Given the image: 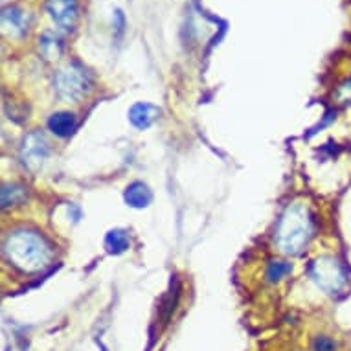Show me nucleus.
Segmentation results:
<instances>
[{"instance_id": "nucleus-5", "label": "nucleus", "mask_w": 351, "mask_h": 351, "mask_svg": "<svg viewBox=\"0 0 351 351\" xmlns=\"http://www.w3.org/2000/svg\"><path fill=\"white\" fill-rule=\"evenodd\" d=\"M50 153H52L50 142L40 131H34L24 136L23 145H21V160L29 171H39L48 160Z\"/></svg>"}, {"instance_id": "nucleus-6", "label": "nucleus", "mask_w": 351, "mask_h": 351, "mask_svg": "<svg viewBox=\"0 0 351 351\" xmlns=\"http://www.w3.org/2000/svg\"><path fill=\"white\" fill-rule=\"evenodd\" d=\"M47 12L53 23L64 32H72L75 28L80 15L77 0H48Z\"/></svg>"}, {"instance_id": "nucleus-10", "label": "nucleus", "mask_w": 351, "mask_h": 351, "mask_svg": "<svg viewBox=\"0 0 351 351\" xmlns=\"http://www.w3.org/2000/svg\"><path fill=\"white\" fill-rule=\"evenodd\" d=\"M123 199H125L127 206L142 210V208L149 206L151 201H153V193H151L149 186L136 180L133 184L127 186L125 193H123Z\"/></svg>"}, {"instance_id": "nucleus-1", "label": "nucleus", "mask_w": 351, "mask_h": 351, "mask_svg": "<svg viewBox=\"0 0 351 351\" xmlns=\"http://www.w3.org/2000/svg\"><path fill=\"white\" fill-rule=\"evenodd\" d=\"M4 256L19 271L39 272L50 263L52 248L37 232L15 230L6 237Z\"/></svg>"}, {"instance_id": "nucleus-8", "label": "nucleus", "mask_w": 351, "mask_h": 351, "mask_svg": "<svg viewBox=\"0 0 351 351\" xmlns=\"http://www.w3.org/2000/svg\"><path fill=\"white\" fill-rule=\"evenodd\" d=\"M160 118V109L153 104H145V101H140V104H134L131 109H129V121L134 129L138 131H145L149 129L156 120Z\"/></svg>"}, {"instance_id": "nucleus-13", "label": "nucleus", "mask_w": 351, "mask_h": 351, "mask_svg": "<svg viewBox=\"0 0 351 351\" xmlns=\"http://www.w3.org/2000/svg\"><path fill=\"white\" fill-rule=\"evenodd\" d=\"M26 190L21 184H4L2 186V208L15 206L26 201Z\"/></svg>"}, {"instance_id": "nucleus-4", "label": "nucleus", "mask_w": 351, "mask_h": 351, "mask_svg": "<svg viewBox=\"0 0 351 351\" xmlns=\"http://www.w3.org/2000/svg\"><path fill=\"white\" fill-rule=\"evenodd\" d=\"M309 276L318 289H322L328 294H339L344 289L348 276L344 267L333 256H322L309 265Z\"/></svg>"}, {"instance_id": "nucleus-14", "label": "nucleus", "mask_w": 351, "mask_h": 351, "mask_svg": "<svg viewBox=\"0 0 351 351\" xmlns=\"http://www.w3.org/2000/svg\"><path fill=\"white\" fill-rule=\"evenodd\" d=\"M291 271H293V267L287 261H271L269 269H267V278H269V282H280Z\"/></svg>"}, {"instance_id": "nucleus-11", "label": "nucleus", "mask_w": 351, "mask_h": 351, "mask_svg": "<svg viewBox=\"0 0 351 351\" xmlns=\"http://www.w3.org/2000/svg\"><path fill=\"white\" fill-rule=\"evenodd\" d=\"M131 245V239H129V234L121 228H114L110 230L107 236H105V248L107 252L112 254V256H120L129 248Z\"/></svg>"}, {"instance_id": "nucleus-15", "label": "nucleus", "mask_w": 351, "mask_h": 351, "mask_svg": "<svg viewBox=\"0 0 351 351\" xmlns=\"http://www.w3.org/2000/svg\"><path fill=\"white\" fill-rule=\"evenodd\" d=\"M313 351H337V342L328 335H318L313 340Z\"/></svg>"}, {"instance_id": "nucleus-16", "label": "nucleus", "mask_w": 351, "mask_h": 351, "mask_svg": "<svg viewBox=\"0 0 351 351\" xmlns=\"http://www.w3.org/2000/svg\"><path fill=\"white\" fill-rule=\"evenodd\" d=\"M112 26H114V37L116 40L121 39V35L125 34V15L121 10H116L114 17H112Z\"/></svg>"}, {"instance_id": "nucleus-9", "label": "nucleus", "mask_w": 351, "mask_h": 351, "mask_svg": "<svg viewBox=\"0 0 351 351\" xmlns=\"http://www.w3.org/2000/svg\"><path fill=\"white\" fill-rule=\"evenodd\" d=\"M75 127H77V120L72 112H66V110H59V112H53L50 118H48V129L50 133L59 136V138H66L70 134L74 133Z\"/></svg>"}, {"instance_id": "nucleus-2", "label": "nucleus", "mask_w": 351, "mask_h": 351, "mask_svg": "<svg viewBox=\"0 0 351 351\" xmlns=\"http://www.w3.org/2000/svg\"><path fill=\"white\" fill-rule=\"evenodd\" d=\"M313 237V219L304 202H293L278 221L276 243L282 252L298 256Z\"/></svg>"}, {"instance_id": "nucleus-3", "label": "nucleus", "mask_w": 351, "mask_h": 351, "mask_svg": "<svg viewBox=\"0 0 351 351\" xmlns=\"http://www.w3.org/2000/svg\"><path fill=\"white\" fill-rule=\"evenodd\" d=\"M53 83H56V90L61 98L66 101H77L90 90L93 77L83 64L70 63L56 74Z\"/></svg>"}, {"instance_id": "nucleus-7", "label": "nucleus", "mask_w": 351, "mask_h": 351, "mask_svg": "<svg viewBox=\"0 0 351 351\" xmlns=\"http://www.w3.org/2000/svg\"><path fill=\"white\" fill-rule=\"evenodd\" d=\"M32 19L24 10L17 6H10L2 10V28L12 37H23L29 29Z\"/></svg>"}, {"instance_id": "nucleus-12", "label": "nucleus", "mask_w": 351, "mask_h": 351, "mask_svg": "<svg viewBox=\"0 0 351 351\" xmlns=\"http://www.w3.org/2000/svg\"><path fill=\"white\" fill-rule=\"evenodd\" d=\"M39 50L47 59H56L63 52V43L56 34H45L39 40Z\"/></svg>"}]
</instances>
